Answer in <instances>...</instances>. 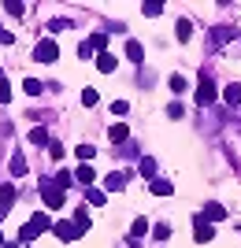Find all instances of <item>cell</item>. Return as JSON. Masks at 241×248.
I'll use <instances>...</instances> for the list:
<instances>
[{
    "mask_svg": "<svg viewBox=\"0 0 241 248\" xmlns=\"http://www.w3.org/2000/svg\"><path fill=\"white\" fill-rule=\"evenodd\" d=\"M126 111H130V104H126V100H115V104H112V115H126Z\"/></svg>",
    "mask_w": 241,
    "mask_h": 248,
    "instance_id": "obj_30",
    "label": "cell"
},
{
    "mask_svg": "<svg viewBox=\"0 0 241 248\" xmlns=\"http://www.w3.org/2000/svg\"><path fill=\"white\" fill-rule=\"evenodd\" d=\"M186 89H189V82H186V78H182V74H171V93H175V96H182Z\"/></svg>",
    "mask_w": 241,
    "mask_h": 248,
    "instance_id": "obj_21",
    "label": "cell"
},
{
    "mask_svg": "<svg viewBox=\"0 0 241 248\" xmlns=\"http://www.w3.org/2000/svg\"><path fill=\"white\" fill-rule=\"evenodd\" d=\"M52 233H56L60 241H78V237H82L74 222H52Z\"/></svg>",
    "mask_w": 241,
    "mask_h": 248,
    "instance_id": "obj_5",
    "label": "cell"
},
{
    "mask_svg": "<svg viewBox=\"0 0 241 248\" xmlns=\"http://www.w3.org/2000/svg\"><path fill=\"white\" fill-rule=\"evenodd\" d=\"M148 189H152V197H171V193H175V186H171L167 178H156V182H148Z\"/></svg>",
    "mask_w": 241,
    "mask_h": 248,
    "instance_id": "obj_9",
    "label": "cell"
},
{
    "mask_svg": "<svg viewBox=\"0 0 241 248\" xmlns=\"http://www.w3.org/2000/svg\"><path fill=\"white\" fill-rule=\"evenodd\" d=\"M167 115H171V119H182L186 111H182V104H171V108H167Z\"/></svg>",
    "mask_w": 241,
    "mask_h": 248,
    "instance_id": "obj_31",
    "label": "cell"
},
{
    "mask_svg": "<svg viewBox=\"0 0 241 248\" xmlns=\"http://www.w3.org/2000/svg\"><path fill=\"white\" fill-rule=\"evenodd\" d=\"M74 178H78V182H82L85 189H89V186L96 182V174H93V167H89V163H82V167H78V170H74Z\"/></svg>",
    "mask_w": 241,
    "mask_h": 248,
    "instance_id": "obj_13",
    "label": "cell"
},
{
    "mask_svg": "<svg viewBox=\"0 0 241 248\" xmlns=\"http://www.w3.org/2000/svg\"><path fill=\"white\" fill-rule=\"evenodd\" d=\"M141 174H145L148 182H156V159H152V155H145V159H141Z\"/></svg>",
    "mask_w": 241,
    "mask_h": 248,
    "instance_id": "obj_19",
    "label": "cell"
},
{
    "mask_svg": "<svg viewBox=\"0 0 241 248\" xmlns=\"http://www.w3.org/2000/svg\"><path fill=\"white\" fill-rule=\"evenodd\" d=\"M126 60L141 67V63H145V48H141V45H137V41H126Z\"/></svg>",
    "mask_w": 241,
    "mask_h": 248,
    "instance_id": "obj_11",
    "label": "cell"
},
{
    "mask_svg": "<svg viewBox=\"0 0 241 248\" xmlns=\"http://www.w3.org/2000/svg\"><path fill=\"white\" fill-rule=\"evenodd\" d=\"M96 100H100V93H96V89H82V104H85V108H93Z\"/></svg>",
    "mask_w": 241,
    "mask_h": 248,
    "instance_id": "obj_27",
    "label": "cell"
},
{
    "mask_svg": "<svg viewBox=\"0 0 241 248\" xmlns=\"http://www.w3.org/2000/svg\"><path fill=\"white\" fill-rule=\"evenodd\" d=\"M141 11H145L148 19H152V15H160V11H163V4H160V0H148V4H145Z\"/></svg>",
    "mask_w": 241,
    "mask_h": 248,
    "instance_id": "obj_28",
    "label": "cell"
},
{
    "mask_svg": "<svg viewBox=\"0 0 241 248\" xmlns=\"http://www.w3.org/2000/svg\"><path fill=\"white\" fill-rule=\"evenodd\" d=\"M56 56H60V48H56V41H48V37H41V41L33 45V60L37 63H56Z\"/></svg>",
    "mask_w": 241,
    "mask_h": 248,
    "instance_id": "obj_4",
    "label": "cell"
},
{
    "mask_svg": "<svg viewBox=\"0 0 241 248\" xmlns=\"http://www.w3.org/2000/svg\"><path fill=\"white\" fill-rule=\"evenodd\" d=\"M108 137H112L115 145H123L126 137H130V126H126V123H115V126H112V130H108Z\"/></svg>",
    "mask_w": 241,
    "mask_h": 248,
    "instance_id": "obj_15",
    "label": "cell"
},
{
    "mask_svg": "<svg viewBox=\"0 0 241 248\" xmlns=\"http://www.w3.org/2000/svg\"><path fill=\"white\" fill-rule=\"evenodd\" d=\"M22 89H26L30 96H41V89H45V85L37 82V78H26V82H22Z\"/></svg>",
    "mask_w": 241,
    "mask_h": 248,
    "instance_id": "obj_24",
    "label": "cell"
},
{
    "mask_svg": "<svg viewBox=\"0 0 241 248\" xmlns=\"http://www.w3.org/2000/svg\"><path fill=\"white\" fill-rule=\"evenodd\" d=\"M96 67H100V71H115V56H112V52H100V56H96Z\"/></svg>",
    "mask_w": 241,
    "mask_h": 248,
    "instance_id": "obj_22",
    "label": "cell"
},
{
    "mask_svg": "<svg viewBox=\"0 0 241 248\" xmlns=\"http://www.w3.org/2000/svg\"><path fill=\"white\" fill-rule=\"evenodd\" d=\"M200 218H204V222H223V218H226V207H219V204H208L204 211H200Z\"/></svg>",
    "mask_w": 241,
    "mask_h": 248,
    "instance_id": "obj_7",
    "label": "cell"
},
{
    "mask_svg": "<svg viewBox=\"0 0 241 248\" xmlns=\"http://www.w3.org/2000/svg\"><path fill=\"white\" fill-rule=\"evenodd\" d=\"M215 93H219V89H215V78L204 71L200 74V89H197V104L200 108H211V104H215Z\"/></svg>",
    "mask_w": 241,
    "mask_h": 248,
    "instance_id": "obj_2",
    "label": "cell"
},
{
    "mask_svg": "<svg viewBox=\"0 0 241 248\" xmlns=\"http://www.w3.org/2000/svg\"><path fill=\"white\" fill-rule=\"evenodd\" d=\"M193 37V22L189 19H178V41H189Z\"/></svg>",
    "mask_w": 241,
    "mask_h": 248,
    "instance_id": "obj_23",
    "label": "cell"
},
{
    "mask_svg": "<svg viewBox=\"0 0 241 248\" xmlns=\"http://www.w3.org/2000/svg\"><path fill=\"white\" fill-rule=\"evenodd\" d=\"M45 230H52V218L45 215V211H33V215H30V222H26V226L19 230L22 245H30V241L37 237V233H45Z\"/></svg>",
    "mask_w": 241,
    "mask_h": 248,
    "instance_id": "obj_1",
    "label": "cell"
},
{
    "mask_svg": "<svg viewBox=\"0 0 241 248\" xmlns=\"http://www.w3.org/2000/svg\"><path fill=\"white\" fill-rule=\"evenodd\" d=\"M11 204H15V189H11V186H0V215H8Z\"/></svg>",
    "mask_w": 241,
    "mask_h": 248,
    "instance_id": "obj_10",
    "label": "cell"
},
{
    "mask_svg": "<svg viewBox=\"0 0 241 248\" xmlns=\"http://www.w3.org/2000/svg\"><path fill=\"white\" fill-rule=\"evenodd\" d=\"M193 226H197V241H200V245H208V241L215 237V226H211V222H204L200 215H193Z\"/></svg>",
    "mask_w": 241,
    "mask_h": 248,
    "instance_id": "obj_6",
    "label": "cell"
},
{
    "mask_svg": "<svg viewBox=\"0 0 241 248\" xmlns=\"http://www.w3.org/2000/svg\"><path fill=\"white\" fill-rule=\"evenodd\" d=\"M41 197H45V207H52V211L63 207V189L56 182H48V178H41Z\"/></svg>",
    "mask_w": 241,
    "mask_h": 248,
    "instance_id": "obj_3",
    "label": "cell"
},
{
    "mask_svg": "<svg viewBox=\"0 0 241 248\" xmlns=\"http://www.w3.org/2000/svg\"><path fill=\"white\" fill-rule=\"evenodd\" d=\"M152 237H156V241H167L171 237V226H167V222H156V226H152Z\"/></svg>",
    "mask_w": 241,
    "mask_h": 248,
    "instance_id": "obj_25",
    "label": "cell"
},
{
    "mask_svg": "<svg viewBox=\"0 0 241 248\" xmlns=\"http://www.w3.org/2000/svg\"><path fill=\"white\" fill-rule=\"evenodd\" d=\"M93 155H96V148H93V145H78V159H85V163H89Z\"/></svg>",
    "mask_w": 241,
    "mask_h": 248,
    "instance_id": "obj_29",
    "label": "cell"
},
{
    "mask_svg": "<svg viewBox=\"0 0 241 248\" xmlns=\"http://www.w3.org/2000/svg\"><path fill=\"white\" fill-rule=\"evenodd\" d=\"M223 100L230 104V108H238V104H241V85H238V82L226 85V89H223Z\"/></svg>",
    "mask_w": 241,
    "mask_h": 248,
    "instance_id": "obj_17",
    "label": "cell"
},
{
    "mask_svg": "<svg viewBox=\"0 0 241 248\" xmlns=\"http://www.w3.org/2000/svg\"><path fill=\"white\" fill-rule=\"evenodd\" d=\"M126 182H130V174H123V170H115V174H108V182H104V189H112V193H115V189H123Z\"/></svg>",
    "mask_w": 241,
    "mask_h": 248,
    "instance_id": "obj_16",
    "label": "cell"
},
{
    "mask_svg": "<svg viewBox=\"0 0 241 248\" xmlns=\"http://www.w3.org/2000/svg\"><path fill=\"white\" fill-rule=\"evenodd\" d=\"M145 233H148V218H134V226H130V248L145 237Z\"/></svg>",
    "mask_w": 241,
    "mask_h": 248,
    "instance_id": "obj_8",
    "label": "cell"
},
{
    "mask_svg": "<svg viewBox=\"0 0 241 248\" xmlns=\"http://www.w3.org/2000/svg\"><path fill=\"white\" fill-rule=\"evenodd\" d=\"M85 200L96 204V207H104L108 204V193H104V189H96V186H89V189H85Z\"/></svg>",
    "mask_w": 241,
    "mask_h": 248,
    "instance_id": "obj_14",
    "label": "cell"
},
{
    "mask_svg": "<svg viewBox=\"0 0 241 248\" xmlns=\"http://www.w3.org/2000/svg\"><path fill=\"white\" fill-rule=\"evenodd\" d=\"M11 178H26V155L11 152Z\"/></svg>",
    "mask_w": 241,
    "mask_h": 248,
    "instance_id": "obj_12",
    "label": "cell"
},
{
    "mask_svg": "<svg viewBox=\"0 0 241 248\" xmlns=\"http://www.w3.org/2000/svg\"><path fill=\"white\" fill-rule=\"evenodd\" d=\"M89 45H93L96 52H104V48H108V33H93V37H89Z\"/></svg>",
    "mask_w": 241,
    "mask_h": 248,
    "instance_id": "obj_26",
    "label": "cell"
},
{
    "mask_svg": "<svg viewBox=\"0 0 241 248\" xmlns=\"http://www.w3.org/2000/svg\"><path fill=\"white\" fill-rule=\"evenodd\" d=\"M48 152H52V159H60V155H63V145H60V141H52V145H48Z\"/></svg>",
    "mask_w": 241,
    "mask_h": 248,
    "instance_id": "obj_32",
    "label": "cell"
},
{
    "mask_svg": "<svg viewBox=\"0 0 241 248\" xmlns=\"http://www.w3.org/2000/svg\"><path fill=\"white\" fill-rule=\"evenodd\" d=\"M74 226H78V233H85V230H89V211H85V207H78V211H74Z\"/></svg>",
    "mask_w": 241,
    "mask_h": 248,
    "instance_id": "obj_20",
    "label": "cell"
},
{
    "mask_svg": "<svg viewBox=\"0 0 241 248\" xmlns=\"http://www.w3.org/2000/svg\"><path fill=\"white\" fill-rule=\"evenodd\" d=\"M30 145H52V141H48V130H45V126H33V130H30Z\"/></svg>",
    "mask_w": 241,
    "mask_h": 248,
    "instance_id": "obj_18",
    "label": "cell"
},
{
    "mask_svg": "<svg viewBox=\"0 0 241 248\" xmlns=\"http://www.w3.org/2000/svg\"><path fill=\"white\" fill-rule=\"evenodd\" d=\"M0 241H4V233H0Z\"/></svg>",
    "mask_w": 241,
    "mask_h": 248,
    "instance_id": "obj_33",
    "label": "cell"
}]
</instances>
